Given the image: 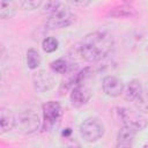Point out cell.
<instances>
[{
	"label": "cell",
	"instance_id": "6da1fadb",
	"mask_svg": "<svg viewBox=\"0 0 148 148\" xmlns=\"http://www.w3.org/2000/svg\"><path fill=\"white\" fill-rule=\"evenodd\" d=\"M113 45V37L109 32L92 31L83 37L79 51L83 60L88 62H97L109 56Z\"/></svg>",
	"mask_w": 148,
	"mask_h": 148
},
{
	"label": "cell",
	"instance_id": "7a4b0ae2",
	"mask_svg": "<svg viewBox=\"0 0 148 148\" xmlns=\"http://www.w3.org/2000/svg\"><path fill=\"white\" fill-rule=\"evenodd\" d=\"M104 124L97 117H89L80 125V134L87 142H96L104 135Z\"/></svg>",
	"mask_w": 148,
	"mask_h": 148
},
{
	"label": "cell",
	"instance_id": "3957f363",
	"mask_svg": "<svg viewBox=\"0 0 148 148\" xmlns=\"http://www.w3.org/2000/svg\"><path fill=\"white\" fill-rule=\"evenodd\" d=\"M40 127V120L38 114L32 111V110H27V111H22L18 113V116L16 117V124H15V128L17 130L18 133L28 135V134H32L36 131H38Z\"/></svg>",
	"mask_w": 148,
	"mask_h": 148
},
{
	"label": "cell",
	"instance_id": "277c9868",
	"mask_svg": "<svg viewBox=\"0 0 148 148\" xmlns=\"http://www.w3.org/2000/svg\"><path fill=\"white\" fill-rule=\"evenodd\" d=\"M113 113L117 120H119L123 125L132 126L136 131H142L147 126V121L139 112L133 111L128 108H114Z\"/></svg>",
	"mask_w": 148,
	"mask_h": 148
},
{
	"label": "cell",
	"instance_id": "5b68a950",
	"mask_svg": "<svg viewBox=\"0 0 148 148\" xmlns=\"http://www.w3.org/2000/svg\"><path fill=\"white\" fill-rule=\"evenodd\" d=\"M75 16L71 12V8H68L67 3H64L57 12L51 14L46 21V28L54 30V29H61L71 25L74 21Z\"/></svg>",
	"mask_w": 148,
	"mask_h": 148
},
{
	"label": "cell",
	"instance_id": "8992f818",
	"mask_svg": "<svg viewBox=\"0 0 148 148\" xmlns=\"http://www.w3.org/2000/svg\"><path fill=\"white\" fill-rule=\"evenodd\" d=\"M62 108L57 101H49L43 104V130H51L61 118Z\"/></svg>",
	"mask_w": 148,
	"mask_h": 148
},
{
	"label": "cell",
	"instance_id": "52a82bcc",
	"mask_svg": "<svg viewBox=\"0 0 148 148\" xmlns=\"http://www.w3.org/2000/svg\"><path fill=\"white\" fill-rule=\"evenodd\" d=\"M102 89L105 92V95H108L110 97H117L124 92L125 84L119 77H117L114 75H106L103 77Z\"/></svg>",
	"mask_w": 148,
	"mask_h": 148
},
{
	"label": "cell",
	"instance_id": "ba28073f",
	"mask_svg": "<svg viewBox=\"0 0 148 148\" xmlns=\"http://www.w3.org/2000/svg\"><path fill=\"white\" fill-rule=\"evenodd\" d=\"M32 82H34V87L37 91L39 92H45L49 91L50 89L53 88L54 86V80L53 77L44 69L37 71L34 75H32Z\"/></svg>",
	"mask_w": 148,
	"mask_h": 148
},
{
	"label": "cell",
	"instance_id": "9c48e42d",
	"mask_svg": "<svg viewBox=\"0 0 148 148\" xmlns=\"http://www.w3.org/2000/svg\"><path fill=\"white\" fill-rule=\"evenodd\" d=\"M90 97H91V92L88 87L80 84V86H75L74 88H72L71 103L74 108H80V106L84 105L86 103H88Z\"/></svg>",
	"mask_w": 148,
	"mask_h": 148
},
{
	"label": "cell",
	"instance_id": "30bf717a",
	"mask_svg": "<svg viewBox=\"0 0 148 148\" xmlns=\"http://www.w3.org/2000/svg\"><path fill=\"white\" fill-rule=\"evenodd\" d=\"M16 117L13 111L8 108H1L0 110V133L5 134L13 128H15Z\"/></svg>",
	"mask_w": 148,
	"mask_h": 148
},
{
	"label": "cell",
	"instance_id": "8fae6325",
	"mask_svg": "<svg viewBox=\"0 0 148 148\" xmlns=\"http://www.w3.org/2000/svg\"><path fill=\"white\" fill-rule=\"evenodd\" d=\"M142 89L143 88L141 86V82L138 79H133L127 83V86L124 89V92H123L124 98L127 102H134L136 97L140 95V92L142 91Z\"/></svg>",
	"mask_w": 148,
	"mask_h": 148
},
{
	"label": "cell",
	"instance_id": "7c38bea8",
	"mask_svg": "<svg viewBox=\"0 0 148 148\" xmlns=\"http://www.w3.org/2000/svg\"><path fill=\"white\" fill-rule=\"evenodd\" d=\"M136 130L133 128L132 126H127V125H123L118 132L117 135V142L118 143H131L133 145L134 138L136 135Z\"/></svg>",
	"mask_w": 148,
	"mask_h": 148
},
{
	"label": "cell",
	"instance_id": "4fadbf2b",
	"mask_svg": "<svg viewBox=\"0 0 148 148\" xmlns=\"http://www.w3.org/2000/svg\"><path fill=\"white\" fill-rule=\"evenodd\" d=\"M134 14H135L134 8L126 3L119 5L114 8H112L109 13V15L113 16V17H130V16H133Z\"/></svg>",
	"mask_w": 148,
	"mask_h": 148
},
{
	"label": "cell",
	"instance_id": "5bb4252c",
	"mask_svg": "<svg viewBox=\"0 0 148 148\" xmlns=\"http://www.w3.org/2000/svg\"><path fill=\"white\" fill-rule=\"evenodd\" d=\"M16 13V2L14 1H1L0 2V17L2 20L10 18Z\"/></svg>",
	"mask_w": 148,
	"mask_h": 148
},
{
	"label": "cell",
	"instance_id": "9a60e30c",
	"mask_svg": "<svg viewBox=\"0 0 148 148\" xmlns=\"http://www.w3.org/2000/svg\"><path fill=\"white\" fill-rule=\"evenodd\" d=\"M135 109L141 113H148V88L142 89L140 95L134 101Z\"/></svg>",
	"mask_w": 148,
	"mask_h": 148
},
{
	"label": "cell",
	"instance_id": "2e32d148",
	"mask_svg": "<svg viewBox=\"0 0 148 148\" xmlns=\"http://www.w3.org/2000/svg\"><path fill=\"white\" fill-rule=\"evenodd\" d=\"M42 58L36 49H29L27 51V65L30 69H36L40 65Z\"/></svg>",
	"mask_w": 148,
	"mask_h": 148
},
{
	"label": "cell",
	"instance_id": "e0dca14e",
	"mask_svg": "<svg viewBox=\"0 0 148 148\" xmlns=\"http://www.w3.org/2000/svg\"><path fill=\"white\" fill-rule=\"evenodd\" d=\"M59 46V40L56 37H46L42 42V47L46 53L54 52Z\"/></svg>",
	"mask_w": 148,
	"mask_h": 148
},
{
	"label": "cell",
	"instance_id": "ac0fdd59",
	"mask_svg": "<svg viewBox=\"0 0 148 148\" xmlns=\"http://www.w3.org/2000/svg\"><path fill=\"white\" fill-rule=\"evenodd\" d=\"M62 5H64V2H60V1H47V2L43 3L42 12L44 14H49V16H50L51 14L57 12Z\"/></svg>",
	"mask_w": 148,
	"mask_h": 148
},
{
	"label": "cell",
	"instance_id": "d6986e66",
	"mask_svg": "<svg viewBox=\"0 0 148 148\" xmlns=\"http://www.w3.org/2000/svg\"><path fill=\"white\" fill-rule=\"evenodd\" d=\"M50 66H51V68H52L53 72L59 73V74L66 73V72H67V67H68L66 60H65V59H61V58H60V59H57V60H54V61H52Z\"/></svg>",
	"mask_w": 148,
	"mask_h": 148
},
{
	"label": "cell",
	"instance_id": "ffe728a7",
	"mask_svg": "<svg viewBox=\"0 0 148 148\" xmlns=\"http://www.w3.org/2000/svg\"><path fill=\"white\" fill-rule=\"evenodd\" d=\"M42 5H43V2L40 0H23V1H20V6L25 10L36 9Z\"/></svg>",
	"mask_w": 148,
	"mask_h": 148
},
{
	"label": "cell",
	"instance_id": "44dd1931",
	"mask_svg": "<svg viewBox=\"0 0 148 148\" xmlns=\"http://www.w3.org/2000/svg\"><path fill=\"white\" fill-rule=\"evenodd\" d=\"M116 148H133V145H131V143H118L117 142Z\"/></svg>",
	"mask_w": 148,
	"mask_h": 148
},
{
	"label": "cell",
	"instance_id": "7402d4cb",
	"mask_svg": "<svg viewBox=\"0 0 148 148\" xmlns=\"http://www.w3.org/2000/svg\"><path fill=\"white\" fill-rule=\"evenodd\" d=\"M66 148H81V146H80V143L79 142H76V141H74L73 143H71V145H68Z\"/></svg>",
	"mask_w": 148,
	"mask_h": 148
},
{
	"label": "cell",
	"instance_id": "603a6c76",
	"mask_svg": "<svg viewBox=\"0 0 148 148\" xmlns=\"http://www.w3.org/2000/svg\"><path fill=\"white\" fill-rule=\"evenodd\" d=\"M72 5H74V6H87V5H89V2L88 1H86V2H71Z\"/></svg>",
	"mask_w": 148,
	"mask_h": 148
}]
</instances>
